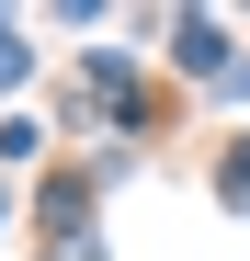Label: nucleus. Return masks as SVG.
I'll use <instances>...</instances> for the list:
<instances>
[{
	"label": "nucleus",
	"instance_id": "1",
	"mask_svg": "<svg viewBox=\"0 0 250 261\" xmlns=\"http://www.w3.org/2000/svg\"><path fill=\"white\" fill-rule=\"evenodd\" d=\"M23 57H34V46H23L12 23H0V80H23Z\"/></svg>",
	"mask_w": 250,
	"mask_h": 261
}]
</instances>
